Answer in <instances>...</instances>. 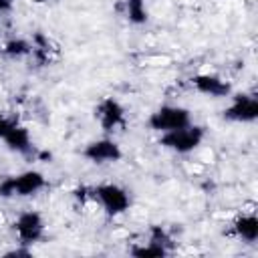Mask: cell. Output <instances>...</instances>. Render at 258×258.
Masks as SVG:
<instances>
[{"instance_id":"cell-7","label":"cell","mask_w":258,"mask_h":258,"mask_svg":"<svg viewBox=\"0 0 258 258\" xmlns=\"http://www.w3.org/2000/svg\"><path fill=\"white\" fill-rule=\"evenodd\" d=\"M224 119L232 123H254L258 119V99L248 93H238L224 109Z\"/></svg>"},{"instance_id":"cell-2","label":"cell","mask_w":258,"mask_h":258,"mask_svg":"<svg viewBox=\"0 0 258 258\" xmlns=\"http://www.w3.org/2000/svg\"><path fill=\"white\" fill-rule=\"evenodd\" d=\"M46 187V177L38 169H26L0 181V198H30Z\"/></svg>"},{"instance_id":"cell-14","label":"cell","mask_w":258,"mask_h":258,"mask_svg":"<svg viewBox=\"0 0 258 258\" xmlns=\"http://www.w3.org/2000/svg\"><path fill=\"white\" fill-rule=\"evenodd\" d=\"M129 252H131L133 256H137V258H163V256H167L171 250H167L165 246H161V244H157V242L147 240V244L133 246Z\"/></svg>"},{"instance_id":"cell-18","label":"cell","mask_w":258,"mask_h":258,"mask_svg":"<svg viewBox=\"0 0 258 258\" xmlns=\"http://www.w3.org/2000/svg\"><path fill=\"white\" fill-rule=\"evenodd\" d=\"M10 6H12V0H0V12L10 10Z\"/></svg>"},{"instance_id":"cell-17","label":"cell","mask_w":258,"mask_h":258,"mask_svg":"<svg viewBox=\"0 0 258 258\" xmlns=\"http://www.w3.org/2000/svg\"><path fill=\"white\" fill-rule=\"evenodd\" d=\"M4 256H32V252L28 250V246H22V244H20V248H14V250L6 252Z\"/></svg>"},{"instance_id":"cell-4","label":"cell","mask_w":258,"mask_h":258,"mask_svg":"<svg viewBox=\"0 0 258 258\" xmlns=\"http://www.w3.org/2000/svg\"><path fill=\"white\" fill-rule=\"evenodd\" d=\"M189 123H191L189 109L179 107V105H161L147 119V125L157 133H167V131H173V129H181Z\"/></svg>"},{"instance_id":"cell-13","label":"cell","mask_w":258,"mask_h":258,"mask_svg":"<svg viewBox=\"0 0 258 258\" xmlns=\"http://www.w3.org/2000/svg\"><path fill=\"white\" fill-rule=\"evenodd\" d=\"M2 54L8 58H24L32 54V42L26 38H10L2 46Z\"/></svg>"},{"instance_id":"cell-11","label":"cell","mask_w":258,"mask_h":258,"mask_svg":"<svg viewBox=\"0 0 258 258\" xmlns=\"http://www.w3.org/2000/svg\"><path fill=\"white\" fill-rule=\"evenodd\" d=\"M232 234L248 244H254L258 240V218L256 214H242L232 224Z\"/></svg>"},{"instance_id":"cell-8","label":"cell","mask_w":258,"mask_h":258,"mask_svg":"<svg viewBox=\"0 0 258 258\" xmlns=\"http://www.w3.org/2000/svg\"><path fill=\"white\" fill-rule=\"evenodd\" d=\"M95 117H97V121H99V125L105 133H111V131L125 125V109L113 97H105L95 107Z\"/></svg>"},{"instance_id":"cell-16","label":"cell","mask_w":258,"mask_h":258,"mask_svg":"<svg viewBox=\"0 0 258 258\" xmlns=\"http://www.w3.org/2000/svg\"><path fill=\"white\" fill-rule=\"evenodd\" d=\"M14 121H16V119H10V117H6L4 113H0V139H4V135L8 133V129L12 127Z\"/></svg>"},{"instance_id":"cell-5","label":"cell","mask_w":258,"mask_h":258,"mask_svg":"<svg viewBox=\"0 0 258 258\" xmlns=\"http://www.w3.org/2000/svg\"><path fill=\"white\" fill-rule=\"evenodd\" d=\"M12 228L18 238V244H22V246H32V244L40 242L44 236V220L36 210H26V212L18 214Z\"/></svg>"},{"instance_id":"cell-3","label":"cell","mask_w":258,"mask_h":258,"mask_svg":"<svg viewBox=\"0 0 258 258\" xmlns=\"http://www.w3.org/2000/svg\"><path fill=\"white\" fill-rule=\"evenodd\" d=\"M204 137H206L204 127L189 123V125H185L181 129H173V131L161 133L159 145H163L165 149H171L175 153H189V151H194V149H198L202 145Z\"/></svg>"},{"instance_id":"cell-9","label":"cell","mask_w":258,"mask_h":258,"mask_svg":"<svg viewBox=\"0 0 258 258\" xmlns=\"http://www.w3.org/2000/svg\"><path fill=\"white\" fill-rule=\"evenodd\" d=\"M191 85L198 93L202 95H208V97H214V99H222V97H228L232 93V87L228 81H224L222 77L218 75H212V73H202V75H196L191 79Z\"/></svg>"},{"instance_id":"cell-6","label":"cell","mask_w":258,"mask_h":258,"mask_svg":"<svg viewBox=\"0 0 258 258\" xmlns=\"http://www.w3.org/2000/svg\"><path fill=\"white\" fill-rule=\"evenodd\" d=\"M83 157L89 159L95 165H105V163H117L123 157V151L119 147V143L111 137H101L95 139L91 143L85 145L83 149Z\"/></svg>"},{"instance_id":"cell-10","label":"cell","mask_w":258,"mask_h":258,"mask_svg":"<svg viewBox=\"0 0 258 258\" xmlns=\"http://www.w3.org/2000/svg\"><path fill=\"white\" fill-rule=\"evenodd\" d=\"M6 143V147L14 153H20V155H30L34 151V145H32V139H30V131L20 125L18 121L12 123V127L8 129V133L4 135L2 139Z\"/></svg>"},{"instance_id":"cell-1","label":"cell","mask_w":258,"mask_h":258,"mask_svg":"<svg viewBox=\"0 0 258 258\" xmlns=\"http://www.w3.org/2000/svg\"><path fill=\"white\" fill-rule=\"evenodd\" d=\"M75 198H79L81 202H95L103 208V212L107 216H121L129 210L131 206V196L125 187L117 185V183H99L93 187H79L75 189Z\"/></svg>"},{"instance_id":"cell-15","label":"cell","mask_w":258,"mask_h":258,"mask_svg":"<svg viewBox=\"0 0 258 258\" xmlns=\"http://www.w3.org/2000/svg\"><path fill=\"white\" fill-rule=\"evenodd\" d=\"M149 240H151V242H157V244H161V246H165L167 250L173 248V240H171V236L167 234L165 228H161V226H157V224L149 228Z\"/></svg>"},{"instance_id":"cell-12","label":"cell","mask_w":258,"mask_h":258,"mask_svg":"<svg viewBox=\"0 0 258 258\" xmlns=\"http://www.w3.org/2000/svg\"><path fill=\"white\" fill-rule=\"evenodd\" d=\"M123 8H125V18L131 24H145L149 18L145 0H123Z\"/></svg>"}]
</instances>
